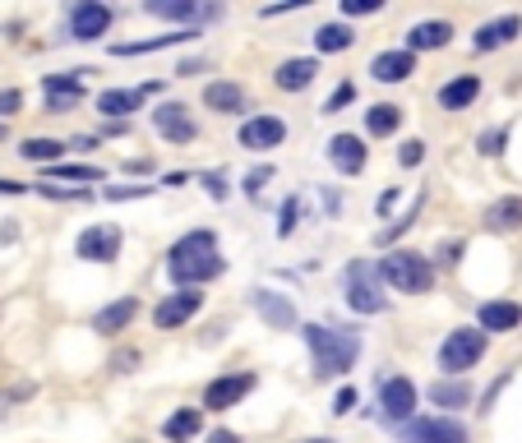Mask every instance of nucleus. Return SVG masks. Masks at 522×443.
<instances>
[{"label": "nucleus", "instance_id": "37998d69", "mask_svg": "<svg viewBox=\"0 0 522 443\" xmlns=\"http://www.w3.org/2000/svg\"><path fill=\"white\" fill-rule=\"evenodd\" d=\"M352 402H356V393H352V388H342V393L333 397V411H338V416H347V411H352Z\"/></svg>", "mask_w": 522, "mask_h": 443}, {"label": "nucleus", "instance_id": "dca6fc26", "mask_svg": "<svg viewBox=\"0 0 522 443\" xmlns=\"http://www.w3.org/2000/svg\"><path fill=\"white\" fill-rule=\"evenodd\" d=\"M148 14H158V19H176V24H195V19H213V5H199V0H148L144 5Z\"/></svg>", "mask_w": 522, "mask_h": 443}, {"label": "nucleus", "instance_id": "a211bd4d", "mask_svg": "<svg viewBox=\"0 0 522 443\" xmlns=\"http://www.w3.org/2000/svg\"><path fill=\"white\" fill-rule=\"evenodd\" d=\"M315 74H319V60L301 56V60H282L278 74H273V84L282 88V93H301V88L315 84Z\"/></svg>", "mask_w": 522, "mask_h": 443}, {"label": "nucleus", "instance_id": "7c9ffc66", "mask_svg": "<svg viewBox=\"0 0 522 443\" xmlns=\"http://www.w3.org/2000/svg\"><path fill=\"white\" fill-rule=\"evenodd\" d=\"M61 153H65V144H56V139H24V144H19V157H24V162H51V167H56Z\"/></svg>", "mask_w": 522, "mask_h": 443}, {"label": "nucleus", "instance_id": "412c9836", "mask_svg": "<svg viewBox=\"0 0 522 443\" xmlns=\"http://www.w3.org/2000/svg\"><path fill=\"white\" fill-rule=\"evenodd\" d=\"M481 97V79L476 74H458V79H449V84L439 88V107L444 111H467Z\"/></svg>", "mask_w": 522, "mask_h": 443}, {"label": "nucleus", "instance_id": "423d86ee", "mask_svg": "<svg viewBox=\"0 0 522 443\" xmlns=\"http://www.w3.org/2000/svg\"><path fill=\"white\" fill-rule=\"evenodd\" d=\"M379 416L389 420V425H412L416 420V384L412 379L389 374V379L379 384Z\"/></svg>", "mask_w": 522, "mask_h": 443}, {"label": "nucleus", "instance_id": "aec40b11", "mask_svg": "<svg viewBox=\"0 0 522 443\" xmlns=\"http://www.w3.org/2000/svg\"><path fill=\"white\" fill-rule=\"evenodd\" d=\"M453 37V24H444V19H425V24H416V28H407V47L402 51H439L444 42Z\"/></svg>", "mask_w": 522, "mask_h": 443}, {"label": "nucleus", "instance_id": "2f4dec72", "mask_svg": "<svg viewBox=\"0 0 522 443\" xmlns=\"http://www.w3.org/2000/svg\"><path fill=\"white\" fill-rule=\"evenodd\" d=\"M352 42H356V33H352L347 24H324V28L315 33V47H319V51H347Z\"/></svg>", "mask_w": 522, "mask_h": 443}, {"label": "nucleus", "instance_id": "39448f33", "mask_svg": "<svg viewBox=\"0 0 522 443\" xmlns=\"http://www.w3.org/2000/svg\"><path fill=\"white\" fill-rule=\"evenodd\" d=\"M481 356H486V333H481V328H453V333L439 342V370L444 374L472 370Z\"/></svg>", "mask_w": 522, "mask_h": 443}, {"label": "nucleus", "instance_id": "ea45409f", "mask_svg": "<svg viewBox=\"0 0 522 443\" xmlns=\"http://www.w3.org/2000/svg\"><path fill=\"white\" fill-rule=\"evenodd\" d=\"M144 194H148V185H130V190H116V185H111L107 199L116 204V199H144Z\"/></svg>", "mask_w": 522, "mask_h": 443}, {"label": "nucleus", "instance_id": "1a4fd4ad", "mask_svg": "<svg viewBox=\"0 0 522 443\" xmlns=\"http://www.w3.org/2000/svg\"><path fill=\"white\" fill-rule=\"evenodd\" d=\"M153 130H158L162 139H171V144H190L199 134V125L185 102H162V107H153Z\"/></svg>", "mask_w": 522, "mask_h": 443}, {"label": "nucleus", "instance_id": "a18cd8bd", "mask_svg": "<svg viewBox=\"0 0 522 443\" xmlns=\"http://www.w3.org/2000/svg\"><path fill=\"white\" fill-rule=\"evenodd\" d=\"M204 185H208V194H213V199H222V194H227V185H222V176H204Z\"/></svg>", "mask_w": 522, "mask_h": 443}, {"label": "nucleus", "instance_id": "393cba45", "mask_svg": "<svg viewBox=\"0 0 522 443\" xmlns=\"http://www.w3.org/2000/svg\"><path fill=\"white\" fill-rule=\"evenodd\" d=\"M134 314H139V300L134 296H125V300H116V305H107V310L93 319V333H102V337H111V333H121L125 324H130Z\"/></svg>", "mask_w": 522, "mask_h": 443}, {"label": "nucleus", "instance_id": "79ce46f5", "mask_svg": "<svg viewBox=\"0 0 522 443\" xmlns=\"http://www.w3.org/2000/svg\"><path fill=\"white\" fill-rule=\"evenodd\" d=\"M458 254H462V240H444V245H439V264H458Z\"/></svg>", "mask_w": 522, "mask_h": 443}, {"label": "nucleus", "instance_id": "f3484780", "mask_svg": "<svg viewBox=\"0 0 522 443\" xmlns=\"http://www.w3.org/2000/svg\"><path fill=\"white\" fill-rule=\"evenodd\" d=\"M518 33H522V19H518V14H504V19H495V24H481V28H476L472 47H476V51H499V47H509Z\"/></svg>", "mask_w": 522, "mask_h": 443}, {"label": "nucleus", "instance_id": "6ab92c4d", "mask_svg": "<svg viewBox=\"0 0 522 443\" xmlns=\"http://www.w3.org/2000/svg\"><path fill=\"white\" fill-rule=\"evenodd\" d=\"M476 319H481V333H509V328L522 324V305H513V300H486Z\"/></svg>", "mask_w": 522, "mask_h": 443}, {"label": "nucleus", "instance_id": "c85d7f7f", "mask_svg": "<svg viewBox=\"0 0 522 443\" xmlns=\"http://www.w3.org/2000/svg\"><path fill=\"white\" fill-rule=\"evenodd\" d=\"M486 227L490 231H518L522 227V199H499V204H490Z\"/></svg>", "mask_w": 522, "mask_h": 443}, {"label": "nucleus", "instance_id": "f257e3e1", "mask_svg": "<svg viewBox=\"0 0 522 443\" xmlns=\"http://www.w3.org/2000/svg\"><path fill=\"white\" fill-rule=\"evenodd\" d=\"M167 259H171L167 273H171V282H181V291H195L199 282H213V277H222V268H227L213 231H190V236H181L171 245Z\"/></svg>", "mask_w": 522, "mask_h": 443}, {"label": "nucleus", "instance_id": "f8f14e48", "mask_svg": "<svg viewBox=\"0 0 522 443\" xmlns=\"http://www.w3.org/2000/svg\"><path fill=\"white\" fill-rule=\"evenodd\" d=\"M199 310H204V296H199V291H176V296H167L158 310H153V324L158 328H181V324H190Z\"/></svg>", "mask_w": 522, "mask_h": 443}, {"label": "nucleus", "instance_id": "8fccbe9b", "mask_svg": "<svg viewBox=\"0 0 522 443\" xmlns=\"http://www.w3.org/2000/svg\"><path fill=\"white\" fill-rule=\"evenodd\" d=\"M0 139H5V130H0Z\"/></svg>", "mask_w": 522, "mask_h": 443}, {"label": "nucleus", "instance_id": "9b49d317", "mask_svg": "<svg viewBox=\"0 0 522 443\" xmlns=\"http://www.w3.org/2000/svg\"><path fill=\"white\" fill-rule=\"evenodd\" d=\"M107 28H111V10H107V5H98V0L74 5V14H70V37H74V42H98V37H107Z\"/></svg>", "mask_w": 522, "mask_h": 443}, {"label": "nucleus", "instance_id": "5701e85b", "mask_svg": "<svg viewBox=\"0 0 522 443\" xmlns=\"http://www.w3.org/2000/svg\"><path fill=\"white\" fill-rule=\"evenodd\" d=\"M255 310L264 314V324H273V328H296V310H292V300L287 296H278V291H259L255 296Z\"/></svg>", "mask_w": 522, "mask_h": 443}, {"label": "nucleus", "instance_id": "cd10ccee", "mask_svg": "<svg viewBox=\"0 0 522 443\" xmlns=\"http://www.w3.org/2000/svg\"><path fill=\"white\" fill-rule=\"evenodd\" d=\"M430 402H435V407H444V411H458V407H467V402H472V388L462 384V379H439V384L430 388Z\"/></svg>", "mask_w": 522, "mask_h": 443}, {"label": "nucleus", "instance_id": "7ed1b4c3", "mask_svg": "<svg viewBox=\"0 0 522 443\" xmlns=\"http://www.w3.org/2000/svg\"><path fill=\"white\" fill-rule=\"evenodd\" d=\"M379 277L389 282V287L407 291V296H421V291L435 287V264L416 250H393L384 264H379Z\"/></svg>", "mask_w": 522, "mask_h": 443}, {"label": "nucleus", "instance_id": "c756f323", "mask_svg": "<svg viewBox=\"0 0 522 443\" xmlns=\"http://www.w3.org/2000/svg\"><path fill=\"white\" fill-rule=\"evenodd\" d=\"M402 125V107H393V102H379V107L365 111V130L375 134V139H384V134H393Z\"/></svg>", "mask_w": 522, "mask_h": 443}, {"label": "nucleus", "instance_id": "a19ab883", "mask_svg": "<svg viewBox=\"0 0 522 443\" xmlns=\"http://www.w3.org/2000/svg\"><path fill=\"white\" fill-rule=\"evenodd\" d=\"M19 107H24V97L14 93V88H10V93H0V116H14Z\"/></svg>", "mask_w": 522, "mask_h": 443}, {"label": "nucleus", "instance_id": "6e6552de", "mask_svg": "<svg viewBox=\"0 0 522 443\" xmlns=\"http://www.w3.org/2000/svg\"><path fill=\"white\" fill-rule=\"evenodd\" d=\"M255 374L250 370H236V374H222V379H213V384L204 388V407L208 411H227L236 407V402H245V397L255 393Z\"/></svg>", "mask_w": 522, "mask_h": 443}, {"label": "nucleus", "instance_id": "ddd939ff", "mask_svg": "<svg viewBox=\"0 0 522 443\" xmlns=\"http://www.w3.org/2000/svg\"><path fill=\"white\" fill-rule=\"evenodd\" d=\"M282 139H287V125H282L278 116H255L241 125V148H250V153H264V148H278Z\"/></svg>", "mask_w": 522, "mask_h": 443}, {"label": "nucleus", "instance_id": "72a5a7b5", "mask_svg": "<svg viewBox=\"0 0 522 443\" xmlns=\"http://www.w3.org/2000/svg\"><path fill=\"white\" fill-rule=\"evenodd\" d=\"M51 176H65V180H102L107 171H102V167H84V162H74V167H51Z\"/></svg>", "mask_w": 522, "mask_h": 443}, {"label": "nucleus", "instance_id": "2eb2a0df", "mask_svg": "<svg viewBox=\"0 0 522 443\" xmlns=\"http://www.w3.org/2000/svg\"><path fill=\"white\" fill-rule=\"evenodd\" d=\"M328 162H333L342 176H356V171L365 167V144L356 134H333V139H328Z\"/></svg>", "mask_w": 522, "mask_h": 443}, {"label": "nucleus", "instance_id": "0eeeda50", "mask_svg": "<svg viewBox=\"0 0 522 443\" xmlns=\"http://www.w3.org/2000/svg\"><path fill=\"white\" fill-rule=\"evenodd\" d=\"M125 245V231L111 227V222H98V227L79 231V240H74V254L79 259H88V264H111L116 254H121Z\"/></svg>", "mask_w": 522, "mask_h": 443}, {"label": "nucleus", "instance_id": "4be33fe9", "mask_svg": "<svg viewBox=\"0 0 522 443\" xmlns=\"http://www.w3.org/2000/svg\"><path fill=\"white\" fill-rule=\"evenodd\" d=\"M42 93H47V102L56 111H65L84 97V79H79V74H47V79H42Z\"/></svg>", "mask_w": 522, "mask_h": 443}, {"label": "nucleus", "instance_id": "e433bc0d", "mask_svg": "<svg viewBox=\"0 0 522 443\" xmlns=\"http://www.w3.org/2000/svg\"><path fill=\"white\" fill-rule=\"evenodd\" d=\"M352 97H356V88H352V84L333 88V97H328V102H324V111H338V107H347V102H352Z\"/></svg>", "mask_w": 522, "mask_h": 443}, {"label": "nucleus", "instance_id": "c9c22d12", "mask_svg": "<svg viewBox=\"0 0 522 443\" xmlns=\"http://www.w3.org/2000/svg\"><path fill=\"white\" fill-rule=\"evenodd\" d=\"M398 162H402V167H421V162H425V144H421V139H407V144L398 148Z\"/></svg>", "mask_w": 522, "mask_h": 443}, {"label": "nucleus", "instance_id": "4468645a", "mask_svg": "<svg viewBox=\"0 0 522 443\" xmlns=\"http://www.w3.org/2000/svg\"><path fill=\"white\" fill-rule=\"evenodd\" d=\"M370 74H375L379 84H402V79L416 74V56L412 51H379V56L370 60Z\"/></svg>", "mask_w": 522, "mask_h": 443}, {"label": "nucleus", "instance_id": "de8ad7c7", "mask_svg": "<svg viewBox=\"0 0 522 443\" xmlns=\"http://www.w3.org/2000/svg\"><path fill=\"white\" fill-rule=\"evenodd\" d=\"M28 185H19V180H0V194H24Z\"/></svg>", "mask_w": 522, "mask_h": 443}, {"label": "nucleus", "instance_id": "f03ea898", "mask_svg": "<svg viewBox=\"0 0 522 443\" xmlns=\"http://www.w3.org/2000/svg\"><path fill=\"white\" fill-rule=\"evenodd\" d=\"M305 347L315 356V374H347L361 356V333L352 328H324V324H305L301 328Z\"/></svg>", "mask_w": 522, "mask_h": 443}, {"label": "nucleus", "instance_id": "58836bf2", "mask_svg": "<svg viewBox=\"0 0 522 443\" xmlns=\"http://www.w3.org/2000/svg\"><path fill=\"white\" fill-rule=\"evenodd\" d=\"M379 5H384V0H342L347 14H379Z\"/></svg>", "mask_w": 522, "mask_h": 443}, {"label": "nucleus", "instance_id": "9d476101", "mask_svg": "<svg viewBox=\"0 0 522 443\" xmlns=\"http://www.w3.org/2000/svg\"><path fill=\"white\" fill-rule=\"evenodd\" d=\"M407 443H467V430L449 416H416L407 425Z\"/></svg>", "mask_w": 522, "mask_h": 443}, {"label": "nucleus", "instance_id": "09e8293b", "mask_svg": "<svg viewBox=\"0 0 522 443\" xmlns=\"http://www.w3.org/2000/svg\"><path fill=\"white\" fill-rule=\"evenodd\" d=\"M310 443H333V439H310Z\"/></svg>", "mask_w": 522, "mask_h": 443}, {"label": "nucleus", "instance_id": "bb28decb", "mask_svg": "<svg viewBox=\"0 0 522 443\" xmlns=\"http://www.w3.org/2000/svg\"><path fill=\"white\" fill-rule=\"evenodd\" d=\"M134 107H139V88H107V93H98V111L111 120H125Z\"/></svg>", "mask_w": 522, "mask_h": 443}, {"label": "nucleus", "instance_id": "20e7f679", "mask_svg": "<svg viewBox=\"0 0 522 443\" xmlns=\"http://www.w3.org/2000/svg\"><path fill=\"white\" fill-rule=\"evenodd\" d=\"M342 287H347V305H352L356 314H384L389 310V296L379 291V273L370 259H356L352 268H347V277H342Z\"/></svg>", "mask_w": 522, "mask_h": 443}, {"label": "nucleus", "instance_id": "f704fd0d", "mask_svg": "<svg viewBox=\"0 0 522 443\" xmlns=\"http://www.w3.org/2000/svg\"><path fill=\"white\" fill-rule=\"evenodd\" d=\"M504 144H509V130H490V134L476 139V148H481L486 157H499V153H504Z\"/></svg>", "mask_w": 522, "mask_h": 443}, {"label": "nucleus", "instance_id": "4c0bfd02", "mask_svg": "<svg viewBox=\"0 0 522 443\" xmlns=\"http://www.w3.org/2000/svg\"><path fill=\"white\" fill-rule=\"evenodd\" d=\"M296 208H301V204H296V199H287V208H282V222H278V236H292V231H296Z\"/></svg>", "mask_w": 522, "mask_h": 443}, {"label": "nucleus", "instance_id": "473e14b6", "mask_svg": "<svg viewBox=\"0 0 522 443\" xmlns=\"http://www.w3.org/2000/svg\"><path fill=\"white\" fill-rule=\"evenodd\" d=\"M185 37H195V33H167V37H148V42H125V47H116V56H144V51H167V47H176V42H185Z\"/></svg>", "mask_w": 522, "mask_h": 443}, {"label": "nucleus", "instance_id": "c03bdc74", "mask_svg": "<svg viewBox=\"0 0 522 443\" xmlns=\"http://www.w3.org/2000/svg\"><path fill=\"white\" fill-rule=\"evenodd\" d=\"M268 176H273L268 167H264V171H250V176H245V194H259V185H264Z\"/></svg>", "mask_w": 522, "mask_h": 443}, {"label": "nucleus", "instance_id": "49530a36", "mask_svg": "<svg viewBox=\"0 0 522 443\" xmlns=\"http://www.w3.org/2000/svg\"><path fill=\"white\" fill-rule=\"evenodd\" d=\"M208 443H241V439H236L231 430H213V434H208Z\"/></svg>", "mask_w": 522, "mask_h": 443}, {"label": "nucleus", "instance_id": "b1692460", "mask_svg": "<svg viewBox=\"0 0 522 443\" xmlns=\"http://www.w3.org/2000/svg\"><path fill=\"white\" fill-rule=\"evenodd\" d=\"M204 107H208V111H222V116H231V111L245 107V88H241V84H227V79H218V84L204 88Z\"/></svg>", "mask_w": 522, "mask_h": 443}, {"label": "nucleus", "instance_id": "a878e982", "mask_svg": "<svg viewBox=\"0 0 522 443\" xmlns=\"http://www.w3.org/2000/svg\"><path fill=\"white\" fill-rule=\"evenodd\" d=\"M204 430V411H190V407H181L176 416L162 425V434H167V443H190L195 434Z\"/></svg>", "mask_w": 522, "mask_h": 443}]
</instances>
